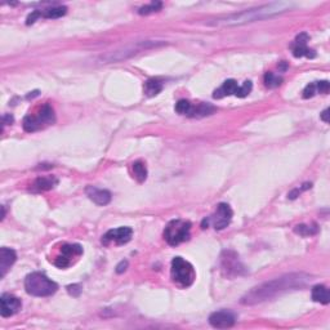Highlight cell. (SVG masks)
<instances>
[{"label": "cell", "instance_id": "6da1fadb", "mask_svg": "<svg viewBox=\"0 0 330 330\" xmlns=\"http://www.w3.org/2000/svg\"><path fill=\"white\" fill-rule=\"evenodd\" d=\"M311 281V276L305 272L287 273L273 280L266 281L258 287H254L241 298V305L254 306L262 302L269 301L277 295L289 290H297L306 287Z\"/></svg>", "mask_w": 330, "mask_h": 330}, {"label": "cell", "instance_id": "7a4b0ae2", "mask_svg": "<svg viewBox=\"0 0 330 330\" xmlns=\"http://www.w3.org/2000/svg\"><path fill=\"white\" fill-rule=\"evenodd\" d=\"M293 8L291 3H271L265 4L258 8L248 9V11L240 12V13H233V15L226 16V17L218 18L210 22V25L215 26H239L250 23V22L261 21L266 18L273 17V16L281 15L285 12L290 11Z\"/></svg>", "mask_w": 330, "mask_h": 330}, {"label": "cell", "instance_id": "3957f363", "mask_svg": "<svg viewBox=\"0 0 330 330\" xmlns=\"http://www.w3.org/2000/svg\"><path fill=\"white\" fill-rule=\"evenodd\" d=\"M165 44L164 41H158V40H142V41H137V43H133L130 45H126V47L122 48V49L112 50V52H108L107 54H104L100 58V61L102 63H112V62H120L124 61V60H128V58L136 56V54L144 52V50L151 49V48L159 47V45H163Z\"/></svg>", "mask_w": 330, "mask_h": 330}, {"label": "cell", "instance_id": "277c9868", "mask_svg": "<svg viewBox=\"0 0 330 330\" xmlns=\"http://www.w3.org/2000/svg\"><path fill=\"white\" fill-rule=\"evenodd\" d=\"M25 289L34 297H49L58 289V285L41 272H33L25 279Z\"/></svg>", "mask_w": 330, "mask_h": 330}, {"label": "cell", "instance_id": "5b68a950", "mask_svg": "<svg viewBox=\"0 0 330 330\" xmlns=\"http://www.w3.org/2000/svg\"><path fill=\"white\" fill-rule=\"evenodd\" d=\"M170 275H172V280L181 288L191 287L196 279L194 266L182 257H176L172 261Z\"/></svg>", "mask_w": 330, "mask_h": 330}, {"label": "cell", "instance_id": "8992f818", "mask_svg": "<svg viewBox=\"0 0 330 330\" xmlns=\"http://www.w3.org/2000/svg\"><path fill=\"white\" fill-rule=\"evenodd\" d=\"M191 223L183 219H173L164 230V239L169 245L177 247L190 239Z\"/></svg>", "mask_w": 330, "mask_h": 330}, {"label": "cell", "instance_id": "52a82bcc", "mask_svg": "<svg viewBox=\"0 0 330 330\" xmlns=\"http://www.w3.org/2000/svg\"><path fill=\"white\" fill-rule=\"evenodd\" d=\"M54 120H56V116H54V110L53 107L50 106L49 103H45L44 106H41L39 110V112L36 115H27L23 119V129L26 132L33 133L36 130L43 129L44 126L50 125L53 124Z\"/></svg>", "mask_w": 330, "mask_h": 330}, {"label": "cell", "instance_id": "ba28073f", "mask_svg": "<svg viewBox=\"0 0 330 330\" xmlns=\"http://www.w3.org/2000/svg\"><path fill=\"white\" fill-rule=\"evenodd\" d=\"M221 267L223 275L226 277L240 276L245 273V267L239 261V255L232 250L223 251L221 257Z\"/></svg>", "mask_w": 330, "mask_h": 330}, {"label": "cell", "instance_id": "9c48e42d", "mask_svg": "<svg viewBox=\"0 0 330 330\" xmlns=\"http://www.w3.org/2000/svg\"><path fill=\"white\" fill-rule=\"evenodd\" d=\"M82 254V248L79 244H63L61 247V253L54 261V265L60 268H67L74 263V259H78Z\"/></svg>", "mask_w": 330, "mask_h": 330}, {"label": "cell", "instance_id": "30bf717a", "mask_svg": "<svg viewBox=\"0 0 330 330\" xmlns=\"http://www.w3.org/2000/svg\"><path fill=\"white\" fill-rule=\"evenodd\" d=\"M232 215L233 213L232 209L230 208V205L221 203V204H218L217 209H215L214 214L209 218V221L213 223L215 230H223V228H226L231 223Z\"/></svg>", "mask_w": 330, "mask_h": 330}, {"label": "cell", "instance_id": "8fae6325", "mask_svg": "<svg viewBox=\"0 0 330 330\" xmlns=\"http://www.w3.org/2000/svg\"><path fill=\"white\" fill-rule=\"evenodd\" d=\"M133 235V230L130 227H119L115 230H110L104 233L102 236V244L108 245L114 243L116 245L126 244L128 241H130Z\"/></svg>", "mask_w": 330, "mask_h": 330}, {"label": "cell", "instance_id": "7c38bea8", "mask_svg": "<svg viewBox=\"0 0 330 330\" xmlns=\"http://www.w3.org/2000/svg\"><path fill=\"white\" fill-rule=\"evenodd\" d=\"M236 316L231 311L222 309V311H215L209 316V324L215 329H227L235 325Z\"/></svg>", "mask_w": 330, "mask_h": 330}, {"label": "cell", "instance_id": "4fadbf2b", "mask_svg": "<svg viewBox=\"0 0 330 330\" xmlns=\"http://www.w3.org/2000/svg\"><path fill=\"white\" fill-rule=\"evenodd\" d=\"M21 299L15 295L4 293L0 298V313L3 317H11L21 309Z\"/></svg>", "mask_w": 330, "mask_h": 330}, {"label": "cell", "instance_id": "5bb4252c", "mask_svg": "<svg viewBox=\"0 0 330 330\" xmlns=\"http://www.w3.org/2000/svg\"><path fill=\"white\" fill-rule=\"evenodd\" d=\"M309 40V36L306 33H302L295 38L294 43L291 44V50H293V56L297 58L307 57V58H315L316 53L315 50L309 49L307 47V41Z\"/></svg>", "mask_w": 330, "mask_h": 330}, {"label": "cell", "instance_id": "9a60e30c", "mask_svg": "<svg viewBox=\"0 0 330 330\" xmlns=\"http://www.w3.org/2000/svg\"><path fill=\"white\" fill-rule=\"evenodd\" d=\"M85 194L90 200L96 203L97 205H100V206H104V205L110 204V201L112 199L110 191L103 190V188H98V187L94 186L86 187Z\"/></svg>", "mask_w": 330, "mask_h": 330}, {"label": "cell", "instance_id": "2e32d148", "mask_svg": "<svg viewBox=\"0 0 330 330\" xmlns=\"http://www.w3.org/2000/svg\"><path fill=\"white\" fill-rule=\"evenodd\" d=\"M17 259V254L13 249L1 248L0 249V277L3 279Z\"/></svg>", "mask_w": 330, "mask_h": 330}, {"label": "cell", "instance_id": "e0dca14e", "mask_svg": "<svg viewBox=\"0 0 330 330\" xmlns=\"http://www.w3.org/2000/svg\"><path fill=\"white\" fill-rule=\"evenodd\" d=\"M237 86L239 85H237L236 80H233V79L226 80V82H223L222 85L219 86L218 89L215 90L214 94H213V97L219 100V98L226 97V96H232V94L235 96V92H236Z\"/></svg>", "mask_w": 330, "mask_h": 330}, {"label": "cell", "instance_id": "ac0fdd59", "mask_svg": "<svg viewBox=\"0 0 330 330\" xmlns=\"http://www.w3.org/2000/svg\"><path fill=\"white\" fill-rule=\"evenodd\" d=\"M57 183H58L57 178H54V177H39V178L33 183V190L38 191V192L52 190Z\"/></svg>", "mask_w": 330, "mask_h": 330}, {"label": "cell", "instance_id": "d6986e66", "mask_svg": "<svg viewBox=\"0 0 330 330\" xmlns=\"http://www.w3.org/2000/svg\"><path fill=\"white\" fill-rule=\"evenodd\" d=\"M215 111V107L209 103H199L198 106H192L188 114L190 118H204V116L212 115Z\"/></svg>", "mask_w": 330, "mask_h": 330}, {"label": "cell", "instance_id": "ffe728a7", "mask_svg": "<svg viewBox=\"0 0 330 330\" xmlns=\"http://www.w3.org/2000/svg\"><path fill=\"white\" fill-rule=\"evenodd\" d=\"M312 299L321 305H328L330 302V294L327 287L324 285H315L312 288Z\"/></svg>", "mask_w": 330, "mask_h": 330}, {"label": "cell", "instance_id": "44dd1931", "mask_svg": "<svg viewBox=\"0 0 330 330\" xmlns=\"http://www.w3.org/2000/svg\"><path fill=\"white\" fill-rule=\"evenodd\" d=\"M144 94L147 97H155L163 90V82L159 79H148L144 82Z\"/></svg>", "mask_w": 330, "mask_h": 330}, {"label": "cell", "instance_id": "7402d4cb", "mask_svg": "<svg viewBox=\"0 0 330 330\" xmlns=\"http://www.w3.org/2000/svg\"><path fill=\"white\" fill-rule=\"evenodd\" d=\"M132 169H133V176L136 178L137 181L140 183L144 182L146 178H147V169H146V165H144V162H134L132 164Z\"/></svg>", "mask_w": 330, "mask_h": 330}, {"label": "cell", "instance_id": "603a6c76", "mask_svg": "<svg viewBox=\"0 0 330 330\" xmlns=\"http://www.w3.org/2000/svg\"><path fill=\"white\" fill-rule=\"evenodd\" d=\"M67 12V8L63 7V5H56V7H50L44 9V11H40V15L44 18H60L62 16L66 15Z\"/></svg>", "mask_w": 330, "mask_h": 330}, {"label": "cell", "instance_id": "cb8c5ba5", "mask_svg": "<svg viewBox=\"0 0 330 330\" xmlns=\"http://www.w3.org/2000/svg\"><path fill=\"white\" fill-rule=\"evenodd\" d=\"M283 82V78L279 75H275L273 72H266L265 75V85L269 89H273V88H277L279 85H281Z\"/></svg>", "mask_w": 330, "mask_h": 330}, {"label": "cell", "instance_id": "d4e9b609", "mask_svg": "<svg viewBox=\"0 0 330 330\" xmlns=\"http://www.w3.org/2000/svg\"><path fill=\"white\" fill-rule=\"evenodd\" d=\"M162 7H163V4L160 3V1H152V3H150L148 5H144V7H141L138 13L142 16L151 15V13H155V12L160 11Z\"/></svg>", "mask_w": 330, "mask_h": 330}, {"label": "cell", "instance_id": "484cf974", "mask_svg": "<svg viewBox=\"0 0 330 330\" xmlns=\"http://www.w3.org/2000/svg\"><path fill=\"white\" fill-rule=\"evenodd\" d=\"M295 233H299L301 236H311V235H315L317 233V226L313 225V226H307V225H299L294 228Z\"/></svg>", "mask_w": 330, "mask_h": 330}, {"label": "cell", "instance_id": "4316f807", "mask_svg": "<svg viewBox=\"0 0 330 330\" xmlns=\"http://www.w3.org/2000/svg\"><path fill=\"white\" fill-rule=\"evenodd\" d=\"M251 89H253V84H251V82L247 80V82H243V85L237 86L236 92H235V96L239 98H244L247 97L248 94L250 93Z\"/></svg>", "mask_w": 330, "mask_h": 330}, {"label": "cell", "instance_id": "83f0119b", "mask_svg": "<svg viewBox=\"0 0 330 330\" xmlns=\"http://www.w3.org/2000/svg\"><path fill=\"white\" fill-rule=\"evenodd\" d=\"M191 107H192L191 102H188V101H186V100H181L177 102L176 111L178 112L180 115L188 116V114H190V111H191Z\"/></svg>", "mask_w": 330, "mask_h": 330}, {"label": "cell", "instance_id": "f1b7e54d", "mask_svg": "<svg viewBox=\"0 0 330 330\" xmlns=\"http://www.w3.org/2000/svg\"><path fill=\"white\" fill-rule=\"evenodd\" d=\"M316 90H317V93H323V94H328L330 88V84L328 80H323V82H316Z\"/></svg>", "mask_w": 330, "mask_h": 330}, {"label": "cell", "instance_id": "f546056e", "mask_svg": "<svg viewBox=\"0 0 330 330\" xmlns=\"http://www.w3.org/2000/svg\"><path fill=\"white\" fill-rule=\"evenodd\" d=\"M316 93H317V90H316V84L315 82H311V84H309V85L305 88V90H303V98H312Z\"/></svg>", "mask_w": 330, "mask_h": 330}, {"label": "cell", "instance_id": "4dcf8cb0", "mask_svg": "<svg viewBox=\"0 0 330 330\" xmlns=\"http://www.w3.org/2000/svg\"><path fill=\"white\" fill-rule=\"evenodd\" d=\"M67 291L71 295H74V297H78L80 294V291H82V288L78 284H75V285H68Z\"/></svg>", "mask_w": 330, "mask_h": 330}, {"label": "cell", "instance_id": "1f68e13d", "mask_svg": "<svg viewBox=\"0 0 330 330\" xmlns=\"http://www.w3.org/2000/svg\"><path fill=\"white\" fill-rule=\"evenodd\" d=\"M41 17V15H40V11H34L31 15H29V17H27V20H26V25H33L34 22L38 20V18Z\"/></svg>", "mask_w": 330, "mask_h": 330}, {"label": "cell", "instance_id": "d6a6232c", "mask_svg": "<svg viewBox=\"0 0 330 330\" xmlns=\"http://www.w3.org/2000/svg\"><path fill=\"white\" fill-rule=\"evenodd\" d=\"M126 267H128V262H126V261H123V262L119 263L118 267H116V272L118 273L124 272V271L126 269Z\"/></svg>", "mask_w": 330, "mask_h": 330}, {"label": "cell", "instance_id": "836d02e7", "mask_svg": "<svg viewBox=\"0 0 330 330\" xmlns=\"http://www.w3.org/2000/svg\"><path fill=\"white\" fill-rule=\"evenodd\" d=\"M12 123H13V116H12V115H4L3 116V125L12 124Z\"/></svg>", "mask_w": 330, "mask_h": 330}, {"label": "cell", "instance_id": "e575fe53", "mask_svg": "<svg viewBox=\"0 0 330 330\" xmlns=\"http://www.w3.org/2000/svg\"><path fill=\"white\" fill-rule=\"evenodd\" d=\"M321 120H323L324 123H329V108L324 110V112L321 114Z\"/></svg>", "mask_w": 330, "mask_h": 330}]
</instances>
